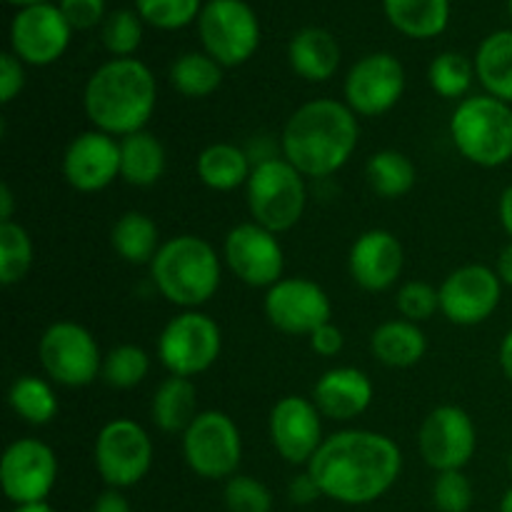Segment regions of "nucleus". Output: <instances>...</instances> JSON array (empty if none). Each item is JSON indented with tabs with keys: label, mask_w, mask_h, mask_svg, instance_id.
<instances>
[{
	"label": "nucleus",
	"mask_w": 512,
	"mask_h": 512,
	"mask_svg": "<svg viewBox=\"0 0 512 512\" xmlns=\"http://www.w3.org/2000/svg\"><path fill=\"white\" fill-rule=\"evenodd\" d=\"M263 310L268 323L283 335H313L333 318V303L325 288L310 278H283L265 290Z\"/></svg>",
	"instance_id": "obj_15"
},
{
	"label": "nucleus",
	"mask_w": 512,
	"mask_h": 512,
	"mask_svg": "<svg viewBox=\"0 0 512 512\" xmlns=\"http://www.w3.org/2000/svg\"><path fill=\"white\" fill-rule=\"evenodd\" d=\"M33 265V238L20 223H0V283L5 288L25 280Z\"/></svg>",
	"instance_id": "obj_34"
},
{
	"label": "nucleus",
	"mask_w": 512,
	"mask_h": 512,
	"mask_svg": "<svg viewBox=\"0 0 512 512\" xmlns=\"http://www.w3.org/2000/svg\"><path fill=\"white\" fill-rule=\"evenodd\" d=\"M495 273H498V278L503 280V285L512 288V240L503 250H500L498 260H495Z\"/></svg>",
	"instance_id": "obj_47"
},
{
	"label": "nucleus",
	"mask_w": 512,
	"mask_h": 512,
	"mask_svg": "<svg viewBox=\"0 0 512 512\" xmlns=\"http://www.w3.org/2000/svg\"><path fill=\"white\" fill-rule=\"evenodd\" d=\"M38 358L45 375L63 388H85L103 373L98 340L75 320H58L40 335Z\"/></svg>",
	"instance_id": "obj_8"
},
{
	"label": "nucleus",
	"mask_w": 512,
	"mask_h": 512,
	"mask_svg": "<svg viewBox=\"0 0 512 512\" xmlns=\"http://www.w3.org/2000/svg\"><path fill=\"white\" fill-rule=\"evenodd\" d=\"M370 353L385 368H413L428 353V338L418 323L403 318L388 320L370 335Z\"/></svg>",
	"instance_id": "obj_24"
},
{
	"label": "nucleus",
	"mask_w": 512,
	"mask_h": 512,
	"mask_svg": "<svg viewBox=\"0 0 512 512\" xmlns=\"http://www.w3.org/2000/svg\"><path fill=\"white\" fill-rule=\"evenodd\" d=\"M95 470L108 488L138 485L153 465V440L148 430L130 418H115L100 428L93 445Z\"/></svg>",
	"instance_id": "obj_11"
},
{
	"label": "nucleus",
	"mask_w": 512,
	"mask_h": 512,
	"mask_svg": "<svg viewBox=\"0 0 512 512\" xmlns=\"http://www.w3.org/2000/svg\"><path fill=\"white\" fill-rule=\"evenodd\" d=\"M503 280L495 268L470 263L455 268L440 285V313L460 328H473L493 318L503 300Z\"/></svg>",
	"instance_id": "obj_16"
},
{
	"label": "nucleus",
	"mask_w": 512,
	"mask_h": 512,
	"mask_svg": "<svg viewBox=\"0 0 512 512\" xmlns=\"http://www.w3.org/2000/svg\"><path fill=\"white\" fill-rule=\"evenodd\" d=\"M150 278L168 303L198 310L220 290L223 265L213 245L200 235H175L163 240L150 263Z\"/></svg>",
	"instance_id": "obj_4"
},
{
	"label": "nucleus",
	"mask_w": 512,
	"mask_h": 512,
	"mask_svg": "<svg viewBox=\"0 0 512 512\" xmlns=\"http://www.w3.org/2000/svg\"><path fill=\"white\" fill-rule=\"evenodd\" d=\"M245 195L253 223L273 230L275 235L293 230L308 208L305 175L285 158H263L255 163Z\"/></svg>",
	"instance_id": "obj_6"
},
{
	"label": "nucleus",
	"mask_w": 512,
	"mask_h": 512,
	"mask_svg": "<svg viewBox=\"0 0 512 512\" xmlns=\"http://www.w3.org/2000/svg\"><path fill=\"white\" fill-rule=\"evenodd\" d=\"M15 213V195L8 183L0 185V223H10Z\"/></svg>",
	"instance_id": "obj_50"
},
{
	"label": "nucleus",
	"mask_w": 512,
	"mask_h": 512,
	"mask_svg": "<svg viewBox=\"0 0 512 512\" xmlns=\"http://www.w3.org/2000/svg\"><path fill=\"white\" fill-rule=\"evenodd\" d=\"M223 353V330L203 310H183L170 318L158 338V358L168 375L190 378L213 368Z\"/></svg>",
	"instance_id": "obj_7"
},
{
	"label": "nucleus",
	"mask_w": 512,
	"mask_h": 512,
	"mask_svg": "<svg viewBox=\"0 0 512 512\" xmlns=\"http://www.w3.org/2000/svg\"><path fill=\"white\" fill-rule=\"evenodd\" d=\"M13 512H55L48 503H30V505H15Z\"/></svg>",
	"instance_id": "obj_51"
},
{
	"label": "nucleus",
	"mask_w": 512,
	"mask_h": 512,
	"mask_svg": "<svg viewBox=\"0 0 512 512\" xmlns=\"http://www.w3.org/2000/svg\"><path fill=\"white\" fill-rule=\"evenodd\" d=\"M323 498L340 505H370L403 473V453L390 435L348 428L328 435L308 463Z\"/></svg>",
	"instance_id": "obj_1"
},
{
	"label": "nucleus",
	"mask_w": 512,
	"mask_h": 512,
	"mask_svg": "<svg viewBox=\"0 0 512 512\" xmlns=\"http://www.w3.org/2000/svg\"><path fill=\"white\" fill-rule=\"evenodd\" d=\"M225 508L230 512H270L273 493L253 475H233L223 490Z\"/></svg>",
	"instance_id": "obj_40"
},
{
	"label": "nucleus",
	"mask_w": 512,
	"mask_h": 512,
	"mask_svg": "<svg viewBox=\"0 0 512 512\" xmlns=\"http://www.w3.org/2000/svg\"><path fill=\"white\" fill-rule=\"evenodd\" d=\"M385 15L408 38H438L450 23V0H383Z\"/></svg>",
	"instance_id": "obj_29"
},
{
	"label": "nucleus",
	"mask_w": 512,
	"mask_h": 512,
	"mask_svg": "<svg viewBox=\"0 0 512 512\" xmlns=\"http://www.w3.org/2000/svg\"><path fill=\"white\" fill-rule=\"evenodd\" d=\"M168 165V153L148 128L120 138V178L133 188H153Z\"/></svg>",
	"instance_id": "obj_26"
},
{
	"label": "nucleus",
	"mask_w": 512,
	"mask_h": 512,
	"mask_svg": "<svg viewBox=\"0 0 512 512\" xmlns=\"http://www.w3.org/2000/svg\"><path fill=\"white\" fill-rule=\"evenodd\" d=\"M198 390L193 380L168 375L163 383L155 388L150 400V418L158 430L168 435H183L198 418Z\"/></svg>",
	"instance_id": "obj_25"
},
{
	"label": "nucleus",
	"mask_w": 512,
	"mask_h": 512,
	"mask_svg": "<svg viewBox=\"0 0 512 512\" xmlns=\"http://www.w3.org/2000/svg\"><path fill=\"white\" fill-rule=\"evenodd\" d=\"M63 178L78 193H100L120 178V140L100 130L75 135L63 155Z\"/></svg>",
	"instance_id": "obj_20"
},
{
	"label": "nucleus",
	"mask_w": 512,
	"mask_h": 512,
	"mask_svg": "<svg viewBox=\"0 0 512 512\" xmlns=\"http://www.w3.org/2000/svg\"><path fill=\"white\" fill-rule=\"evenodd\" d=\"M100 38L113 58H133L143 43V18L135 10H115L103 20Z\"/></svg>",
	"instance_id": "obj_37"
},
{
	"label": "nucleus",
	"mask_w": 512,
	"mask_h": 512,
	"mask_svg": "<svg viewBox=\"0 0 512 512\" xmlns=\"http://www.w3.org/2000/svg\"><path fill=\"white\" fill-rule=\"evenodd\" d=\"M345 105L358 118L390 113L405 93V68L395 55L370 53L345 75Z\"/></svg>",
	"instance_id": "obj_17"
},
{
	"label": "nucleus",
	"mask_w": 512,
	"mask_h": 512,
	"mask_svg": "<svg viewBox=\"0 0 512 512\" xmlns=\"http://www.w3.org/2000/svg\"><path fill=\"white\" fill-rule=\"evenodd\" d=\"M25 88V63L13 53L0 55V100L13 103Z\"/></svg>",
	"instance_id": "obj_43"
},
{
	"label": "nucleus",
	"mask_w": 512,
	"mask_h": 512,
	"mask_svg": "<svg viewBox=\"0 0 512 512\" xmlns=\"http://www.w3.org/2000/svg\"><path fill=\"white\" fill-rule=\"evenodd\" d=\"M8 3H13V5H20V8H30V5L48 3V0H8Z\"/></svg>",
	"instance_id": "obj_53"
},
{
	"label": "nucleus",
	"mask_w": 512,
	"mask_h": 512,
	"mask_svg": "<svg viewBox=\"0 0 512 512\" xmlns=\"http://www.w3.org/2000/svg\"><path fill=\"white\" fill-rule=\"evenodd\" d=\"M183 458L203 480H230L243 460V435L223 410H200L183 433Z\"/></svg>",
	"instance_id": "obj_9"
},
{
	"label": "nucleus",
	"mask_w": 512,
	"mask_h": 512,
	"mask_svg": "<svg viewBox=\"0 0 512 512\" xmlns=\"http://www.w3.org/2000/svg\"><path fill=\"white\" fill-rule=\"evenodd\" d=\"M150 373V355L140 345L123 343L115 345L103 358V373L100 378L105 385L115 390H133L148 378Z\"/></svg>",
	"instance_id": "obj_36"
},
{
	"label": "nucleus",
	"mask_w": 512,
	"mask_h": 512,
	"mask_svg": "<svg viewBox=\"0 0 512 512\" xmlns=\"http://www.w3.org/2000/svg\"><path fill=\"white\" fill-rule=\"evenodd\" d=\"M498 218H500V225H503V230L510 235V240H512V183L503 190V195H500Z\"/></svg>",
	"instance_id": "obj_48"
},
{
	"label": "nucleus",
	"mask_w": 512,
	"mask_h": 512,
	"mask_svg": "<svg viewBox=\"0 0 512 512\" xmlns=\"http://www.w3.org/2000/svg\"><path fill=\"white\" fill-rule=\"evenodd\" d=\"M448 130L455 150L478 168H503L512 160V105L493 95L460 100Z\"/></svg>",
	"instance_id": "obj_5"
},
{
	"label": "nucleus",
	"mask_w": 512,
	"mask_h": 512,
	"mask_svg": "<svg viewBox=\"0 0 512 512\" xmlns=\"http://www.w3.org/2000/svg\"><path fill=\"white\" fill-rule=\"evenodd\" d=\"M110 245L115 255L130 265H150L160 250V230L148 213L128 210L110 230Z\"/></svg>",
	"instance_id": "obj_28"
},
{
	"label": "nucleus",
	"mask_w": 512,
	"mask_h": 512,
	"mask_svg": "<svg viewBox=\"0 0 512 512\" xmlns=\"http://www.w3.org/2000/svg\"><path fill=\"white\" fill-rule=\"evenodd\" d=\"M473 483L463 470L438 473L433 483V505L440 512H468L473 508Z\"/></svg>",
	"instance_id": "obj_41"
},
{
	"label": "nucleus",
	"mask_w": 512,
	"mask_h": 512,
	"mask_svg": "<svg viewBox=\"0 0 512 512\" xmlns=\"http://www.w3.org/2000/svg\"><path fill=\"white\" fill-rule=\"evenodd\" d=\"M360 140L358 115L333 98L308 100L285 123L283 158L305 178H328L353 158Z\"/></svg>",
	"instance_id": "obj_2"
},
{
	"label": "nucleus",
	"mask_w": 512,
	"mask_h": 512,
	"mask_svg": "<svg viewBox=\"0 0 512 512\" xmlns=\"http://www.w3.org/2000/svg\"><path fill=\"white\" fill-rule=\"evenodd\" d=\"M223 260L230 273L248 288H273L283 280L285 250L280 235L258 223H240L225 235Z\"/></svg>",
	"instance_id": "obj_13"
},
{
	"label": "nucleus",
	"mask_w": 512,
	"mask_h": 512,
	"mask_svg": "<svg viewBox=\"0 0 512 512\" xmlns=\"http://www.w3.org/2000/svg\"><path fill=\"white\" fill-rule=\"evenodd\" d=\"M395 308H398L400 318L420 325L440 313V290L425 280H408L400 285L398 295H395Z\"/></svg>",
	"instance_id": "obj_39"
},
{
	"label": "nucleus",
	"mask_w": 512,
	"mask_h": 512,
	"mask_svg": "<svg viewBox=\"0 0 512 512\" xmlns=\"http://www.w3.org/2000/svg\"><path fill=\"white\" fill-rule=\"evenodd\" d=\"M500 512H512V488H508V493L500 500Z\"/></svg>",
	"instance_id": "obj_52"
},
{
	"label": "nucleus",
	"mask_w": 512,
	"mask_h": 512,
	"mask_svg": "<svg viewBox=\"0 0 512 512\" xmlns=\"http://www.w3.org/2000/svg\"><path fill=\"white\" fill-rule=\"evenodd\" d=\"M308 340L310 350H313L315 355H320V358H335V355H340V350L345 348L343 330H340L333 320L320 325L313 335H308Z\"/></svg>",
	"instance_id": "obj_44"
},
{
	"label": "nucleus",
	"mask_w": 512,
	"mask_h": 512,
	"mask_svg": "<svg viewBox=\"0 0 512 512\" xmlns=\"http://www.w3.org/2000/svg\"><path fill=\"white\" fill-rule=\"evenodd\" d=\"M90 512H133V510H130L128 498H125L120 490L110 488V490H105V493H100L98 498H95L93 510H90Z\"/></svg>",
	"instance_id": "obj_46"
},
{
	"label": "nucleus",
	"mask_w": 512,
	"mask_h": 512,
	"mask_svg": "<svg viewBox=\"0 0 512 512\" xmlns=\"http://www.w3.org/2000/svg\"><path fill=\"white\" fill-rule=\"evenodd\" d=\"M405 268V248L390 230L373 228L353 240L348 253L350 278L368 293H385L400 280Z\"/></svg>",
	"instance_id": "obj_21"
},
{
	"label": "nucleus",
	"mask_w": 512,
	"mask_h": 512,
	"mask_svg": "<svg viewBox=\"0 0 512 512\" xmlns=\"http://www.w3.org/2000/svg\"><path fill=\"white\" fill-rule=\"evenodd\" d=\"M473 78H478L475 63H470L465 55L453 53V50L435 55L428 68L430 88L445 100H463L473 85Z\"/></svg>",
	"instance_id": "obj_35"
},
{
	"label": "nucleus",
	"mask_w": 512,
	"mask_h": 512,
	"mask_svg": "<svg viewBox=\"0 0 512 512\" xmlns=\"http://www.w3.org/2000/svg\"><path fill=\"white\" fill-rule=\"evenodd\" d=\"M70 35L73 28L58 5H30L20 8L10 23V53L18 55L25 65L43 68L63 58Z\"/></svg>",
	"instance_id": "obj_19"
},
{
	"label": "nucleus",
	"mask_w": 512,
	"mask_h": 512,
	"mask_svg": "<svg viewBox=\"0 0 512 512\" xmlns=\"http://www.w3.org/2000/svg\"><path fill=\"white\" fill-rule=\"evenodd\" d=\"M195 173L200 183L218 193H233V190L245 188L253 173L248 153L233 143H213L200 150L195 160Z\"/></svg>",
	"instance_id": "obj_27"
},
{
	"label": "nucleus",
	"mask_w": 512,
	"mask_h": 512,
	"mask_svg": "<svg viewBox=\"0 0 512 512\" xmlns=\"http://www.w3.org/2000/svg\"><path fill=\"white\" fill-rule=\"evenodd\" d=\"M508 10H510V18H512V0H508Z\"/></svg>",
	"instance_id": "obj_55"
},
{
	"label": "nucleus",
	"mask_w": 512,
	"mask_h": 512,
	"mask_svg": "<svg viewBox=\"0 0 512 512\" xmlns=\"http://www.w3.org/2000/svg\"><path fill=\"white\" fill-rule=\"evenodd\" d=\"M418 450L435 473L463 470L478 450V428L460 405H438L425 415Z\"/></svg>",
	"instance_id": "obj_12"
},
{
	"label": "nucleus",
	"mask_w": 512,
	"mask_h": 512,
	"mask_svg": "<svg viewBox=\"0 0 512 512\" xmlns=\"http://www.w3.org/2000/svg\"><path fill=\"white\" fill-rule=\"evenodd\" d=\"M365 178L378 198L398 200L415 188L418 170L413 160L400 150H378L368 158Z\"/></svg>",
	"instance_id": "obj_31"
},
{
	"label": "nucleus",
	"mask_w": 512,
	"mask_h": 512,
	"mask_svg": "<svg viewBox=\"0 0 512 512\" xmlns=\"http://www.w3.org/2000/svg\"><path fill=\"white\" fill-rule=\"evenodd\" d=\"M203 50L223 68L248 63L260 45V23L245 0H208L200 10Z\"/></svg>",
	"instance_id": "obj_10"
},
{
	"label": "nucleus",
	"mask_w": 512,
	"mask_h": 512,
	"mask_svg": "<svg viewBox=\"0 0 512 512\" xmlns=\"http://www.w3.org/2000/svg\"><path fill=\"white\" fill-rule=\"evenodd\" d=\"M158 105V83L143 60L113 58L100 65L83 90L90 125L113 138L145 130Z\"/></svg>",
	"instance_id": "obj_3"
},
{
	"label": "nucleus",
	"mask_w": 512,
	"mask_h": 512,
	"mask_svg": "<svg viewBox=\"0 0 512 512\" xmlns=\"http://www.w3.org/2000/svg\"><path fill=\"white\" fill-rule=\"evenodd\" d=\"M508 470H510V475H512V450H510V455H508Z\"/></svg>",
	"instance_id": "obj_54"
},
{
	"label": "nucleus",
	"mask_w": 512,
	"mask_h": 512,
	"mask_svg": "<svg viewBox=\"0 0 512 512\" xmlns=\"http://www.w3.org/2000/svg\"><path fill=\"white\" fill-rule=\"evenodd\" d=\"M375 398L373 380L360 368L325 370L313 385V403L323 413V418L338 420V423H350L360 418L370 408Z\"/></svg>",
	"instance_id": "obj_22"
},
{
	"label": "nucleus",
	"mask_w": 512,
	"mask_h": 512,
	"mask_svg": "<svg viewBox=\"0 0 512 512\" xmlns=\"http://www.w3.org/2000/svg\"><path fill=\"white\" fill-rule=\"evenodd\" d=\"M135 10L145 23L160 30H178L200 18V0H135Z\"/></svg>",
	"instance_id": "obj_38"
},
{
	"label": "nucleus",
	"mask_w": 512,
	"mask_h": 512,
	"mask_svg": "<svg viewBox=\"0 0 512 512\" xmlns=\"http://www.w3.org/2000/svg\"><path fill=\"white\" fill-rule=\"evenodd\" d=\"M288 495H290V500H293L295 505H310V503H315L318 498H323L318 483H315L313 475H310L308 470H305V473H300V475H295V478L290 480Z\"/></svg>",
	"instance_id": "obj_45"
},
{
	"label": "nucleus",
	"mask_w": 512,
	"mask_h": 512,
	"mask_svg": "<svg viewBox=\"0 0 512 512\" xmlns=\"http://www.w3.org/2000/svg\"><path fill=\"white\" fill-rule=\"evenodd\" d=\"M475 75L485 93L512 105V30H498L480 43Z\"/></svg>",
	"instance_id": "obj_30"
},
{
	"label": "nucleus",
	"mask_w": 512,
	"mask_h": 512,
	"mask_svg": "<svg viewBox=\"0 0 512 512\" xmlns=\"http://www.w3.org/2000/svg\"><path fill=\"white\" fill-rule=\"evenodd\" d=\"M498 363H500V370H503L505 378L512 383V328L505 333L503 343H500V350H498Z\"/></svg>",
	"instance_id": "obj_49"
},
{
	"label": "nucleus",
	"mask_w": 512,
	"mask_h": 512,
	"mask_svg": "<svg viewBox=\"0 0 512 512\" xmlns=\"http://www.w3.org/2000/svg\"><path fill=\"white\" fill-rule=\"evenodd\" d=\"M170 85L183 98H208L223 85V65L208 53H183L170 65Z\"/></svg>",
	"instance_id": "obj_33"
},
{
	"label": "nucleus",
	"mask_w": 512,
	"mask_h": 512,
	"mask_svg": "<svg viewBox=\"0 0 512 512\" xmlns=\"http://www.w3.org/2000/svg\"><path fill=\"white\" fill-rule=\"evenodd\" d=\"M58 483V458L53 448L38 438H20L5 448L0 458V485L10 503H45Z\"/></svg>",
	"instance_id": "obj_14"
},
{
	"label": "nucleus",
	"mask_w": 512,
	"mask_h": 512,
	"mask_svg": "<svg viewBox=\"0 0 512 512\" xmlns=\"http://www.w3.org/2000/svg\"><path fill=\"white\" fill-rule=\"evenodd\" d=\"M8 403L10 410L23 423L35 425V428L53 423L60 410L53 385L40 378V375H20V378H15L8 390Z\"/></svg>",
	"instance_id": "obj_32"
},
{
	"label": "nucleus",
	"mask_w": 512,
	"mask_h": 512,
	"mask_svg": "<svg viewBox=\"0 0 512 512\" xmlns=\"http://www.w3.org/2000/svg\"><path fill=\"white\" fill-rule=\"evenodd\" d=\"M58 8L73 30H90L105 20V0H60Z\"/></svg>",
	"instance_id": "obj_42"
},
{
	"label": "nucleus",
	"mask_w": 512,
	"mask_h": 512,
	"mask_svg": "<svg viewBox=\"0 0 512 512\" xmlns=\"http://www.w3.org/2000/svg\"><path fill=\"white\" fill-rule=\"evenodd\" d=\"M340 45L333 33L323 28H303L288 45V60L295 75L308 83H325L340 68Z\"/></svg>",
	"instance_id": "obj_23"
},
{
	"label": "nucleus",
	"mask_w": 512,
	"mask_h": 512,
	"mask_svg": "<svg viewBox=\"0 0 512 512\" xmlns=\"http://www.w3.org/2000/svg\"><path fill=\"white\" fill-rule=\"evenodd\" d=\"M270 443L275 453L290 465H305L323 445V413L313 398H300V395H285L273 405L268 418Z\"/></svg>",
	"instance_id": "obj_18"
}]
</instances>
